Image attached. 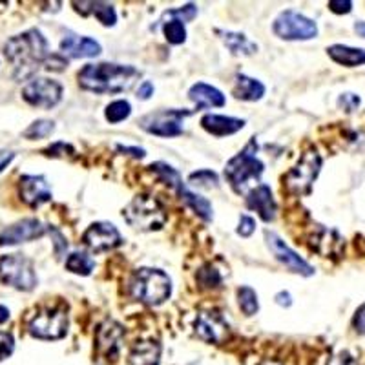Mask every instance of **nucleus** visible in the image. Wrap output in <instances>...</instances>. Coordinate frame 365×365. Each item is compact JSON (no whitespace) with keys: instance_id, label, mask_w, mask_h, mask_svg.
<instances>
[{"instance_id":"nucleus-1","label":"nucleus","mask_w":365,"mask_h":365,"mask_svg":"<svg viewBox=\"0 0 365 365\" xmlns=\"http://www.w3.org/2000/svg\"><path fill=\"white\" fill-rule=\"evenodd\" d=\"M139 77L141 71L137 68L115 63L86 64L77 75L79 86L97 96H115L128 91Z\"/></svg>"},{"instance_id":"nucleus-2","label":"nucleus","mask_w":365,"mask_h":365,"mask_svg":"<svg viewBox=\"0 0 365 365\" xmlns=\"http://www.w3.org/2000/svg\"><path fill=\"white\" fill-rule=\"evenodd\" d=\"M4 55L15 66V79L22 81L31 77L38 66H44L50 57V44L41 34V29L31 28L24 34L8 38L4 44Z\"/></svg>"},{"instance_id":"nucleus-3","label":"nucleus","mask_w":365,"mask_h":365,"mask_svg":"<svg viewBox=\"0 0 365 365\" xmlns=\"http://www.w3.org/2000/svg\"><path fill=\"white\" fill-rule=\"evenodd\" d=\"M128 289L133 299L150 305V307H158L170 298L172 279L165 270L143 267L132 274Z\"/></svg>"},{"instance_id":"nucleus-4","label":"nucleus","mask_w":365,"mask_h":365,"mask_svg":"<svg viewBox=\"0 0 365 365\" xmlns=\"http://www.w3.org/2000/svg\"><path fill=\"white\" fill-rule=\"evenodd\" d=\"M126 223L141 232L161 230L166 223V210L161 201L152 194H139L123 212Z\"/></svg>"},{"instance_id":"nucleus-5","label":"nucleus","mask_w":365,"mask_h":365,"mask_svg":"<svg viewBox=\"0 0 365 365\" xmlns=\"http://www.w3.org/2000/svg\"><path fill=\"white\" fill-rule=\"evenodd\" d=\"M256 141H250L240 154L234 155L225 166V178L237 194L245 192L250 181H254V179L257 181L262 178L263 170H265V165L256 158Z\"/></svg>"},{"instance_id":"nucleus-6","label":"nucleus","mask_w":365,"mask_h":365,"mask_svg":"<svg viewBox=\"0 0 365 365\" xmlns=\"http://www.w3.org/2000/svg\"><path fill=\"white\" fill-rule=\"evenodd\" d=\"M322 165H324V159L318 154V150L309 148L307 152H303L299 161L285 175L287 190L294 195L311 194L312 185L322 170Z\"/></svg>"},{"instance_id":"nucleus-7","label":"nucleus","mask_w":365,"mask_h":365,"mask_svg":"<svg viewBox=\"0 0 365 365\" xmlns=\"http://www.w3.org/2000/svg\"><path fill=\"white\" fill-rule=\"evenodd\" d=\"M0 282L22 292L34 291L38 283L34 262L22 254L2 256L0 257Z\"/></svg>"},{"instance_id":"nucleus-8","label":"nucleus","mask_w":365,"mask_h":365,"mask_svg":"<svg viewBox=\"0 0 365 365\" xmlns=\"http://www.w3.org/2000/svg\"><path fill=\"white\" fill-rule=\"evenodd\" d=\"M68 319L66 311L57 307H46L35 312V316L29 319L28 331L29 334L37 340H61L68 334Z\"/></svg>"},{"instance_id":"nucleus-9","label":"nucleus","mask_w":365,"mask_h":365,"mask_svg":"<svg viewBox=\"0 0 365 365\" xmlns=\"http://www.w3.org/2000/svg\"><path fill=\"white\" fill-rule=\"evenodd\" d=\"M272 31L283 41H311L318 35V26L312 19L305 17L302 13L287 9L276 17Z\"/></svg>"},{"instance_id":"nucleus-10","label":"nucleus","mask_w":365,"mask_h":365,"mask_svg":"<svg viewBox=\"0 0 365 365\" xmlns=\"http://www.w3.org/2000/svg\"><path fill=\"white\" fill-rule=\"evenodd\" d=\"M192 115V110H158L141 117L139 126L146 133L158 137H178L182 133L185 119Z\"/></svg>"},{"instance_id":"nucleus-11","label":"nucleus","mask_w":365,"mask_h":365,"mask_svg":"<svg viewBox=\"0 0 365 365\" xmlns=\"http://www.w3.org/2000/svg\"><path fill=\"white\" fill-rule=\"evenodd\" d=\"M22 99L34 108L50 110L63 101V84L48 77H37L22 88Z\"/></svg>"},{"instance_id":"nucleus-12","label":"nucleus","mask_w":365,"mask_h":365,"mask_svg":"<svg viewBox=\"0 0 365 365\" xmlns=\"http://www.w3.org/2000/svg\"><path fill=\"white\" fill-rule=\"evenodd\" d=\"M83 243L91 252H108L123 245V236L115 225L108 221H97L86 228V232L83 234Z\"/></svg>"},{"instance_id":"nucleus-13","label":"nucleus","mask_w":365,"mask_h":365,"mask_svg":"<svg viewBox=\"0 0 365 365\" xmlns=\"http://www.w3.org/2000/svg\"><path fill=\"white\" fill-rule=\"evenodd\" d=\"M195 334L207 344H225L230 336L227 319L217 311H201L195 316Z\"/></svg>"},{"instance_id":"nucleus-14","label":"nucleus","mask_w":365,"mask_h":365,"mask_svg":"<svg viewBox=\"0 0 365 365\" xmlns=\"http://www.w3.org/2000/svg\"><path fill=\"white\" fill-rule=\"evenodd\" d=\"M265 240H267V247H269L270 252L274 254V257H276L279 263H283V265L291 270V272L299 274V276H305V278H309V276L314 274V267L309 265L303 257H299L298 254H296L294 250H292L291 247L287 245L285 241L278 236V234L267 230Z\"/></svg>"},{"instance_id":"nucleus-15","label":"nucleus","mask_w":365,"mask_h":365,"mask_svg":"<svg viewBox=\"0 0 365 365\" xmlns=\"http://www.w3.org/2000/svg\"><path fill=\"white\" fill-rule=\"evenodd\" d=\"M48 228L35 217H28V220L17 221V223L9 225L0 232V247H11L19 245V243H26V241L38 240L46 234Z\"/></svg>"},{"instance_id":"nucleus-16","label":"nucleus","mask_w":365,"mask_h":365,"mask_svg":"<svg viewBox=\"0 0 365 365\" xmlns=\"http://www.w3.org/2000/svg\"><path fill=\"white\" fill-rule=\"evenodd\" d=\"M19 195L28 207L37 208L51 201L53 192L44 175H22L19 179Z\"/></svg>"},{"instance_id":"nucleus-17","label":"nucleus","mask_w":365,"mask_h":365,"mask_svg":"<svg viewBox=\"0 0 365 365\" xmlns=\"http://www.w3.org/2000/svg\"><path fill=\"white\" fill-rule=\"evenodd\" d=\"M247 208L256 212L265 223L276 220L278 205H276V200H274L269 185H257L256 188L249 192V195H247Z\"/></svg>"},{"instance_id":"nucleus-18","label":"nucleus","mask_w":365,"mask_h":365,"mask_svg":"<svg viewBox=\"0 0 365 365\" xmlns=\"http://www.w3.org/2000/svg\"><path fill=\"white\" fill-rule=\"evenodd\" d=\"M61 51L70 58H90L101 53V44L91 37H81L75 34H66L61 41Z\"/></svg>"},{"instance_id":"nucleus-19","label":"nucleus","mask_w":365,"mask_h":365,"mask_svg":"<svg viewBox=\"0 0 365 365\" xmlns=\"http://www.w3.org/2000/svg\"><path fill=\"white\" fill-rule=\"evenodd\" d=\"M125 338V329L123 325H119L113 319H106L103 325L97 331V344L99 349L108 358H117L120 349V341Z\"/></svg>"},{"instance_id":"nucleus-20","label":"nucleus","mask_w":365,"mask_h":365,"mask_svg":"<svg viewBox=\"0 0 365 365\" xmlns=\"http://www.w3.org/2000/svg\"><path fill=\"white\" fill-rule=\"evenodd\" d=\"M188 99L195 104V108H221L225 106L227 99H225L223 91L217 90L216 86H210L207 83H195L194 86L188 90Z\"/></svg>"},{"instance_id":"nucleus-21","label":"nucleus","mask_w":365,"mask_h":365,"mask_svg":"<svg viewBox=\"0 0 365 365\" xmlns=\"http://www.w3.org/2000/svg\"><path fill=\"white\" fill-rule=\"evenodd\" d=\"M201 126L207 130L210 135L225 137L237 133L240 130L245 128V120L236 119V117H227V115H217V113H207L201 119Z\"/></svg>"},{"instance_id":"nucleus-22","label":"nucleus","mask_w":365,"mask_h":365,"mask_svg":"<svg viewBox=\"0 0 365 365\" xmlns=\"http://www.w3.org/2000/svg\"><path fill=\"white\" fill-rule=\"evenodd\" d=\"M130 365H159L161 361V344L155 340L135 341L128 354Z\"/></svg>"},{"instance_id":"nucleus-23","label":"nucleus","mask_w":365,"mask_h":365,"mask_svg":"<svg viewBox=\"0 0 365 365\" xmlns=\"http://www.w3.org/2000/svg\"><path fill=\"white\" fill-rule=\"evenodd\" d=\"M174 190L178 192V195L181 197V201L185 205H187L188 208H192V210L197 214V216L201 217L203 221H210L212 217H214V212H212V205L208 203V200H205L203 195L195 194V192H192L190 188L181 181L178 182L174 187Z\"/></svg>"},{"instance_id":"nucleus-24","label":"nucleus","mask_w":365,"mask_h":365,"mask_svg":"<svg viewBox=\"0 0 365 365\" xmlns=\"http://www.w3.org/2000/svg\"><path fill=\"white\" fill-rule=\"evenodd\" d=\"M265 84L262 81L252 79L249 75H236V83H234V97L240 101H249V103H254V101L263 99L265 96Z\"/></svg>"},{"instance_id":"nucleus-25","label":"nucleus","mask_w":365,"mask_h":365,"mask_svg":"<svg viewBox=\"0 0 365 365\" xmlns=\"http://www.w3.org/2000/svg\"><path fill=\"white\" fill-rule=\"evenodd\" d=\"M75 11L83 13V15H93L97 21L106 28H112L117 22V13L115 8L108 2H73Z\"/></svg>"},{"instance_id":"nucleus-26","label":"nucleus","mask_w":365,"mask_h":365,"mask_svg":"<svg viewBox=\"0 0 365 365\" xmlns=\"http://www.w3.org/2000/svg\"><path fill=\"white\" fill-rule=\"evenodd\" d=\"M329 57L336 64L345 68H356L365 64V50L361 48H351L345 44H332L327 48Z\"/></svg>"},{"instance_id":"nucleus-27","label":"nucleus","mask_w":365,"mask_h":365,"mask_svg":"<svg viewBox=\"0 0 365 365\" xmlns=\"http://www.w3.org/2000/svg\"><path fill=\"white\" fill-rule=\"evenodd\" d=\"M217 34L221 35V41L230 50V53L254 55L257 51V44L250 41L247 35L237 34V31H217Z\"/></svg>"},{"instance_id":"nucleus-28","label":"nucleus","mask_w":365,"mask_h":365,"mask_svg":"<svg viewBox=\"0 0 365 365\" xmlns=\"http://www.w3.org/2000/svg\"><path fill=\"white\" fill-rule=\"evenodd\" d=\"M312 249L318 250L319 254H324L325 257H329L344 249V240L334 230H322V234L316 237V241H312Z\"/></svg>"},{"instance_id":"nucleus-29","label":"nucleus","mask_w":365,"mask_h":365,"mask_svg":"<svg viewBox=\"0 0 365 365\" xmlns=\"http://www.w3.org/2000/svg\"><path fill=\"white\" fill-rule=\"evenodd\" d=\"M66 269L79 276H90L91 270L96 269V262L88 252H71L66 259Z\"/></svg>"},{"instance_id":"nucleus-30","label":"nucleus","mask_w":365,"mask_h":365,"mask_svg":"<svg viewBox=\"0 0 365 365\" xmlns=\"http://www.w3.org/2000/svg\"><path fill=\"white\" fill-rule=\"evenodd\" d=\"M163 34L165 38L170 44L179 46L187 41V28H185V22L175 21V19H163Z\"/></svg>"},{"instance_id":"nucleus-31","label":"nucleus","mask_w":365,"mask_h":365,"mask_svg":"<svg viewBox=\"0 0 365 365\" xmlns=\"http://www.w3.org/2000/svg\"><path fill=\"white\" fill-rule=\"evenodd\" d=\"M195 279H197V285L205 291H214V289H220L221 283H223V278H221L220 270L212 265H205L197 270L195 274Z\"/></svg>"},{"instance_id":"nucleus-32","label":"nucleus","mask_w":365,"mask_h":365,"mask_svg":"<svg viewBox=\"0 0 365 365\" xmlns=\"http://www.w3.org/2000/svg\"><path fill=\"white\" fill-rule=\"evenodd\" d=\"M130 113H132V106H130L128 101L123 99L113 101V103H110L108 106H106V110H104V117H106V120H108L110 125H119V123L128 119Z\"/></svg>"},{"instance_id":"nucleus-33","label":"nucleus","mask_w":365,"mask_h":365,"mask_svg":"<svg viewBox=\"0 0 365 365\" xmlns=\"http://www.w3.org/2000/svg\"><path fill=\"white\" fill-rule=\"evenodd\" d=\"M55 132V123L50 119H38L34 120L28 128L24 130L22 135L29 141H37V139H46V137H50L51 133Z\"/></svg>"},{"instance_id":"nucleus-34","label":"nucleus","mask_w":365,"mask_h":365,"mask_svg":"<svg viewBox=\"0 0 365 365\" xmlns=\"http://www.w3.org/2000/svg\"><path fill=\"white\" fill-rule=\"evenodd\" d=\"M237 303L240 309L245 312L247 316H254L259 311V302H257V294L250 287H240L237 289Z\"/></svg>"},{"instance_id":"nucleus-35","label":"nucleus","mask_w":365,"mask_h":365,"mask_svg":"<svg viewBox=\"0 0 365 365\" xmlns=\"http://www.w3.org/2000/svg\"><path fill=\"white\" fill-rule=\"evenodd\" d=\"M188 181H190V185H194V187L207 188V190L220 187V178H217L216 172L212 170L194 172V174L188 175Z\"/></svg>"},{"instance_id":"nucleus-36","label":"nucleus","mask_w":365,"mask_h":365,"mask_svg":"<svg viewBox=\"0 0 365 365\" xmlns=\"http://www.w3.org/2000/svg\"><path fill=\"white\" fill-rule=\"evenodd\" d=\"M195 15H197V8H195V4H187V6H182V8L166 11L165 15H163V19H175V21H181V22H190L194 21Z\"/></svg>"},{"instance_id":"nucleus-37","label":"nucleus","mask_w":365,"mask_h":365,"mask_svg":"<svg viewBox=\"0 0 365 365\" xmlns=\"http://www.w3.org/2000/svg\"><path fill=\"white\" fill-rule=\"evenodd\" d=\"M361 104V99L356 96V93H351V91H347V93H341L340 97H338V106H340L344 112L351 113L354 112V110L360 108Z\"/></svg>"},{"instance_id":"nucleus-38","label":"nucleus","mask_w":365,"mask_h":365,"mask_svg":"<svg viewBox=\"0 0 365 365\" xmlns=\"http://www.w3.org/2000/svg\"><path fill=\"white\" fill-rule=\"evenodd\" d=\"M15 349V340L9 332H0V360H6L13 354Z\"/></svg>"},{"instance_id":"nucleus-39","label":"nucleus","mask_w":365,"mask_h":365,"mask_svg":"<svg viewBox=\"0 0 365 365\" xmlns=\"http://www.w3.org/2000/svg\"><path fill=\"white\" fill-rule=\"evenodd\" d=\"M327 365H358V361L349 351H338L329 358Z\"/></svg>"},{"instance_id":"nucleus-40","label":"nucleus","mask_w":365,"mask_h":365,"mask_svg":"<svg viewBox=\"0 0 365 365\" xmlns=\"http://www.w3.org/2000/svg\"><path fill=\"white\" fill-rule=\"evenodd\" d=\"M254 230H256V221H254L250 216H247V214H243V216L240 217L237 234H240L241 237H249V236H252Z\"/></svg>"},{"instance_id":"nucleus-41","label":"nucleus","mask_w":365,"mask_h":365,"mask_svg":"<svg viewBox=\"0 0 365 365\" xmlns=\"http://www.w3.org/2000/svg\"><path fill=\"white\" fill-rule=\"evenodd\" d=\"M329 9L336 15H347V13L353 11V2L351 0H331Z\"/></svg>"},{"instance_id":"nucleus-42","label":"nucleus","mask_w":365,"mask_h":365,"mask_svg":"<svg viewBox=\"0 0 365 365\" xmlns=\"http://www.w3.org/2000/svg\"><path fill=\"white\" fill-rule=\"evenodd\" d=\"M353 327L358 334H365V303H361L360 307L356 309V312H354Z\"/></svg>"},{"instance_id":"nucleus-43","label":"nucleus","mask_w":365,"mask_h":365,"mask_svg":"<svg viewBox=\"0 0 365 365\" xmlns=\"http://www.w3.org/2000/svg\"><path fill=\"white\" fill-rule=\"evenodd\" d=\"M152 96H154V84L150 83V81H145L141 86L137 88V97L141 101H148Z\"/></svg>"},{"instance_id":"nucleus-44","label":"nucleus","mask_w":365,"mask_h":365,"mask_svg":"<svg viewBox=\"0 0 365 365\" xmlns=\"http://www.w3.org/2000/svg\"><path fill=\"white\" fill-rule=\"evenodd\" d=\"M13 159H15V154H13L11 150H0V174L11 165Z\"/></svg>"},{"instance_id":"nucleus-45","label":"nucleus","mask_w":365,"mask_h":365,"mask_svg":"<svg viewBox=\"0 0 365 365\" xmlns=\"http://www.w3.org/2000/svg\"><path fill=\"white\" fill-rule=\"evenodd\" d=\"M117 150H119V152H126V154L128 155H132V158H137V159H143L146 155V152L143 148H137V146H123V145H119L117 146Z\"/></svg>"},{"instance_id":"nucleus-46","label":"nucleus","mask_w":365,"mask_h":365,"mask_svg":"<svg viewBox=\"0 0 365 365\" xmlns=\"http://www.w3.org/2000/svg\"><path fill=\"white\" fill-rule=\"evenodd\" d=\"M276 303H278V305H282V307H291L292 296L285 291L278 292V294H276Z\"/></svg>"},{"instance_id":"nucleus-47","label":"nucleus","mask_w":365,"mask_h":365,"mask_svg":"<svg viewBox=\"0 0 365 365\" xmlns=\"http://www.w3.org/2000/svg\"><path fill=\"white\" fill-rule=\"evenodd\" d=\"M8 319H9V309L4 307V305H0V325H4Z\"/></svg>"},{"instance_id":"nucleus-48","label":"nucleus","mask_w":365,"mask_h":365,"mask_svg":"<svg viewBox=\"0 0 365 365\" xmlns=\"http://www.w3.org/2000/svg\"><path fill=\"white\" fill-rule=\"evenodd\" d=\"M354 31H356L361 38H365V21H358L356 24H354Z\"/></svg>"}]
</instances>
